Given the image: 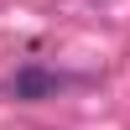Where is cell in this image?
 Wrapping results in <instances>:
<instances>
[{"mask_svg":"<svg viewBox=\"0 0 130 130\" xmlns=\"http://www.w3.org/2000/svg\"><path fill=\"white\" fill-rule=\"evenodd\" d=\"M57 89H62V78L47 73V68H37V62L10 78V94H16V99H47V94H57Z\"/></svg>","mask_w":130,"mask_h":130,"instance_id":"1","label":"cell"}]
</instances>
